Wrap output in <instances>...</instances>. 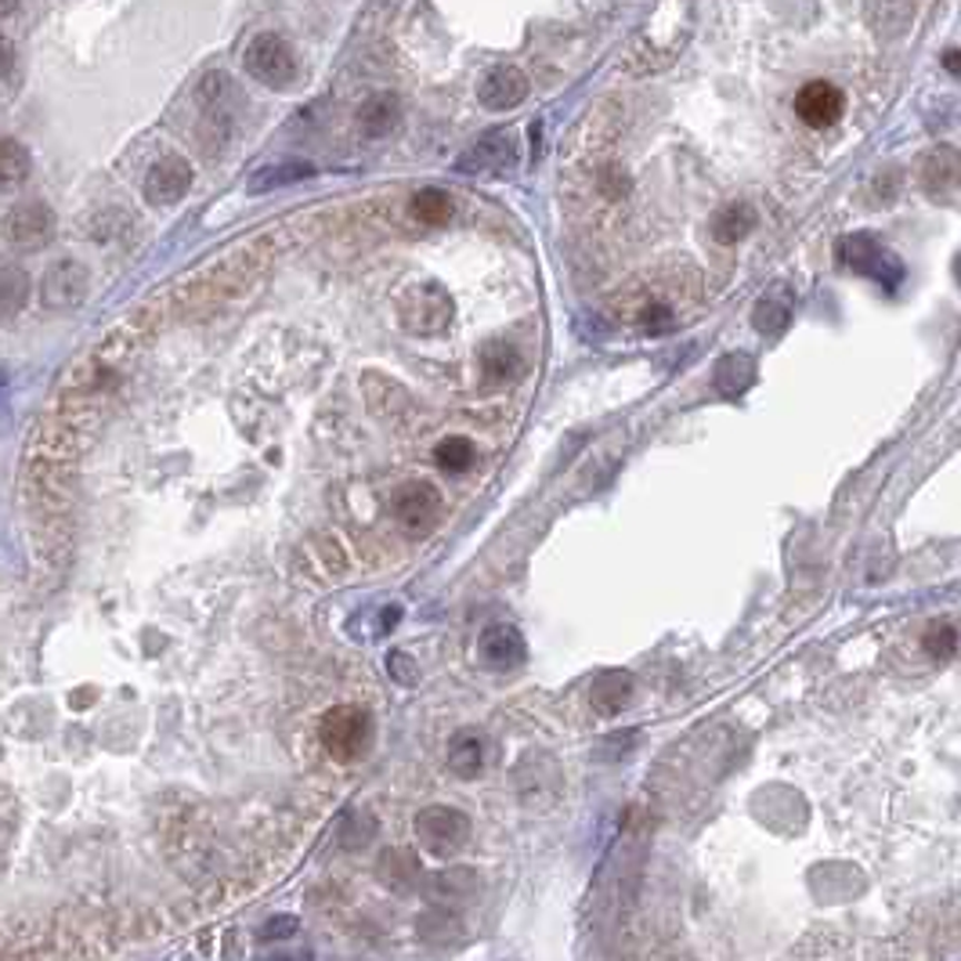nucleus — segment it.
Masks as SVG:
<instances>
[{"mask_svg":"<svg viewBox=\"0 0 961 961\" xmlns=\"http://www.w3.org/2000/svg\"><path fill=\"white\" fill-rule=\"evenodd\" d=\"M919 181L925 188V196H933L940 202L958 199V152L951 149V145H937L933 152L922 156Z\"/></svg>","mask_w":961,"mask_h":961,"instance_id":"12","label":"nucleus"},{"mask_svg":"<svg viewBox=\"0 0 961 961\" xmlns=\"http://www.w3.org/2000/svg\"><path fill=\"white\" fill-rule=\"evenodd\" d=\"M481 755H485V749H481L477 734H456L453 749H448V766H453L459 777H474L481 770Z\"/></svg>","mask_w":961,"mask_h":961,"instance_id":"25","label":"nucleus"},{"mask_svg":"<svg viewBox=\"0 0 961 961\" xmlns=\"http://www.w3.org/2000/svg\"><path fill=\"white\" fill-rule=\"evenodd\" d=\"M477 654L488 668H495V673H506V668H517L524 662V636L514 630V625L495 622L481 633Z\"/></svg>","mask_w":961,"mask_h":961,"instance_id":"15","label":"nucleus"},{"mask_svg":"<svg viewBox=\"0 0 961 961\" xmlns=\"http://www.w3.org/2000/svg\"><path fill=\"white\" fill-rule=\"evenodd\" d=\"M943 66H948L951 72H958V51H954V48H951L948 55H943Z\"/></svg>","mask_w":961,"mask_h":961,"instance_id":"29","label":"nucleus"},{"mask_svg":"<svg viewBox=\"0 0 961 961\" xmlns=\"http://www.w3.org/2000/svg\"><path fill=\"white\" fill-rule=\"evenodd\" d=\"M434 459H438L442 470L463 474V470L474 467V445L467 438H445V442H438V448H434Z\"/></svg>","mask_w":961,"mask_h":961,"instance_id":"26","label":"nucleus"},{"mask_svg":"<svg viewBox=\"0 0 961 961\" xmlns=\"http://www.w3.org/2000/svg\"><path fill=\"white\" fill-rule=\"evenodd\" d=\"M398 120H402V106L395 95H373L361 101V109H358V127H361V135H369V138L390 135V130L398 127Z\"/></svg>","mask_w":961,"mask_h":961,"instance_id":"16","label":"nucleus"},{"mask_svg":"<svg viewBox=\"0 0 961 961\" xmlns=\"http://www.w3.org/2000/svg\"><path fill=\"white\" fill-rule=\"evenodd\" d=\"M459 167L467 174H499V170H509L517 167V141L509 130H492V135L481 138L474 149L459 159Z\"/></svg>","mask_w":961,"mask_h":961,"instance_id":"13","label":"nucleus"},{"mask_svg":"<svg viewBox=\"0 0 961 961\" xmlns=\"http://www.w3.org/2000/svg\"><path fill=\"white\" fill-rule=\"evenodd\" d=\"M442 514H445V499L430 481H409V485H402L395 492V517L402 521L405 532L430 535L438 528Z\"/></svg>","mask_w":961,"mask_h":961,"instance_id":"6","label":"nucleus"},{"mask_svg":"<svg viewBox=\"0 0 961 961\" xmlns=\"http://www.w3.org/2000/svg\"><path fill=\"white\" fill-rule=\"evenodd\" d=\"M318 737H323V749L333 760L351 763L373 745V716L361 705H337L318 723Z\"/></svg>","mask_w":961,"mask_h":961,"instance_id":"2","label":"nucleus"},{"mask_svg":"<svg viewBox=\"0 0 961 961\" xmlns=\"http://www.w3.org/2000/svg\"><path fill=\"white\" fill-rule=\"evenodd\" d=\"M26 300H29V275L22 268L4 265L0 268V318L19 315Z\"/></svg>","mask_w":961,"mask_h":961,"instance_id":"22","label":"nucleus"},{"mask_svg":"<svg viewBox=\"0 0 961 961\" xmlns=\"http://www.w3.org/2000/svg\"><path fill=\"white\" fill-rule=\"evenodd\" d=\"M839 257H842V265H850L853 271L868 275V279H875L885 289H896L900 283H904V265H900V260L871 236L839 239Z\"/></svg>","mask_w":961,"mask_h":961,"instance_id":"5","label":"nucleus"},{"mask_svg":"<svg viewBox=\"0 0 961 961\" xmlns=\"http://www.w3.org/2000/svg\"><path fill=\"white\" fill-rule=\"evenodd\" d=\"M630 694H633V676L611 668V673H601L593 680L590 702H593L596 712H604V716H615V712H622L625 702H630Z\"/></svg>","mask_w":961,"mask_h":961,"instance_id":"17","label":"nucleus"},{"mask_svg":"<svg viewBox=\"0 0 961 961\" xmlns=\"http://www.w3.org/2000/svg\"><path fill=\"white\" fill-rule=\"evenodd\" d=\"M752 373H755V366H752L749 355H726V358L720 361V369H716L720 395H726V398L741 395V390L752 384Z\"/></svg>","mask_w":961,"mask_h":961,"instance_id":"24","label":"nucleus"},{"mask_svg":"<svg viewBox=\"0 0 961 961\" xmlns=\"http://www.w3.org/2000/svg\"><path fill=\"white\" fill-rule=\"evenodd\" d=\"M188 188H192V167L181 156H164L145 174V199L156 207H174L178 199H185Z\"/></svg>","mask_w":961,"mask_h":961,"instance_id":"11","label":"nucleus"},{"mask_svg":"<svg viewBox=\"0 0 961 961\" xmlns=\"http://www.w3.org/2000/svg\"><path fill=\"white\" fill-rule=\"evenodd\" d=\"M246 69L250 77L268 83V87H289L297 80V51L294 43L283 40L279 33H257L246 48Z\"/></svg>","mask_w":961,"mask_h":961,"instance_id":"4","label":"nucleus"},{"mask_svg":"<svg viewBox=\"0 0 961 961\" xmlns=\"http://www.w3.org/2000/svg\"><path fill=\"white\" fill-rule=\"evenodd\" d=\"M55 236V214L48 202H19L4 217V239L19 250H37Z\"/></svg>","mask_w":961,"mask_h":961,"instance_id":"9","label":"nucleus"},{"mask_svg":"<svg viewBox=\"0 0 961 961\" xmlns=\"http://www.w3.org/2000/svg\"><path fill=\"white\" fill-rule=\"evenodd\" d=\"M755 228V210L749 202H726V207L712 217V239L723 246H734L737 239H745Z\"/></svg>","mask_w":961,"mask_h":961,"instance_id":"18","label":"nucleus"},{"mask_svg":"<svg viewBox=\"0 0 961 961\" xmlns=\"http://www.w3.org/2000/svg\"><path fill=\"white\" fill-rule=\"evenodd\" d=\"M481 369L488 373V380L503 384V380H517L524 373V358L514 351V344L506 340H488L481 347Z\"/></svg>","mask_w":961,"mask_h":961,"instance_id":"19","label":"nucleus"},{"mask_svg":"<svg viewBox=\"0 0 961 961\" xmlns=\"http://www.w3.org/2000/svg\"><path fill=\"white\" fill-rule=\"evenodd\" d=\"M315 174V167L311 164H275V167H265V170H257L254 174V181H250V192L254 196H260V192H271V188H283V185H294V181H304V178H311Z\"/></svg>","mask_w":961,"mask_h":961,"instance_id":"23","label":"nucleus"},{"mask_svg":"<svg viewBox=\"0 0 961 961\" xmlns=\"http://www.w3.org/2000/svg\"><path fill=\"white\" fill-rule=\"evenodd\" d=\"M954 647H958V630L954 622H940V625H929L925 633V651L933 654V658H954Z\"/></svg>","mask_w":961,"mask_h":961,"instance_id":"27","label":"nucleus"},{"mask_svg":"<svg viewBox=\"0 0 961 961\" xmlns=\"http://www.w3.org/2000/svg\"><path fill=\"white\" fill-rule=\"evenodd\" d=\"M467 832H470V821L463 818L459 810H448V806H430L416 818V835L434 856L456 853L463 842H467Z\"/></svg>","mask_w":961,"mask_h":961,"instance_id":"8","label":"nucleus"},{"mask_svg":"<svg viewBox=\"0 0 961 961\" xmlns=\"http://www.w3.org/2000/svg\"><path fill=\"white\" fill-rule=\"evenodd\" d=\"M481 106L492 109V112H506L521 106L524 98H528V77L517 69V66H495L485 80H481Z\"/></svg>","mask_w":961,"mask_h":961,"instance_id":"14","label":"nucleus"},{"mask_svg":"<svg viewBox=\"0 0 961 961\" xmlns=\"http://www.w3.org/2000/svg\"><path fill=\"white\" fill-rule=\"evenodd\" d=\"M11 69H14V51H11V43L0 37V83L11 77Z\"/></svg>","mask_w":961,"mask_h":961,"instance_id":"28","label":"nucleus"},{"mask_svg":"<svg viewBox=\"0 0 961 961\" xmlns=\"http://www.w3.org/2000/svg\"><path fill=\"white\" fill-rule=\"evenodd\" d=\"M91 294V275L80 260H62V265L48 268L40 283V304L48 311H77Z\"/></svg>","mask_w":961,"mask_h":961,"instance_id":"7","label":"nucleus"},{"mask_svg":"<svg viewBox=\"0 0 961 961\" xmlns=\"http://www.w3.org/2000/svg\"><path fill=\"white\" fill-rule=\"evenodd\" d=\"M268 260H271L268 239H257V242H250V246H242V250L228 254L225 260H217L214 268L202 271L199 279L181 286L178 311H188V315H214L217 308H225V304L242 297L246 289H250V286L260 279V271L268 268Z\"/></svg>","mask_w":961,"mask_h":961,"instance_id":"1","label":"nucleus"},{"mask_svg":"<svg viewBox=\"0 0 961 961\" xmlns=\"http://www.w3.org/2000/svg\"><path fill=\"white\" fill-rule=\"evenodd\" d=\"M413 217L419 225H427V228H438V225H445L448 217H453V196L445 192V188H434V185H427V188H419V192L413 196Z\"/></svg>","mask_w":961,"mask_h":961,"instance_id":"20","label":"nucleus"},{"mask_svg":"<svg viewBox=\"0 0 961 961\" xmlns=\"http://www.w3.org/2000/svg\"><path fill=\"white\" fill-rule=\"evenodd\" d=\"M398 318L409 333L430 337V333H442L448 323H453V297H448L438 283L409 286L398 300Z\"/></svg>","mask_w":961,"mask_h":961,"instance_id":"3","label":"nucleus"},{"mask_svg":"<svg viewBox=\"0 0 961 961\" xmlns=\"http://www.w3.org/2000/svg\"><path fill=\"white\" fill-rule=\"evenodd\" d=\"M29 149L22 141H11V138H0V188H14L29 178Z\"/></svg>","mask_w":961,"mask_h":961,"instance_id":"21","label":"nucleus"},{"mask_svg":"<svg viewBox=\"0 0 961 961\" xmlns=\"http://www.w3.org/2000/svg\"><path fill=\"white\" fill-rule=\"evenodd\" d=\"M842 109H846V95H842L839 87L828 83V80H810V83L799 87V95H795L799 120H803L806 127H813V130L839 123Z\"/></svg>","mask_w":961,"mask_h":961,"instance_id":"10","label":"nucleus"}]
</instances>
